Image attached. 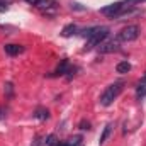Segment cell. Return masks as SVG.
<instances>
[{
  "mask_svg": "<svg viewBox=\"0 0 146 146\" xmlns=\"http://www.w3.org/2000/svg\"><path fill=\"white\" fill-rule=\"evenodd\" d=\"M139 36V26H136V24H131V26H127V27H124L121 33H119V41H124V42H129V41H134V39H138Z\"/></svg>",
  "mask_w": 146,
  "mask_h": 146,
  "instance_id": "4",
  "label": "cell"
},
{
  "mask_svg": "<svg viewBox=\"0 0 146 146\" xmlns=\"http://www.w3.org/2000/svg\"><path fill=\"white\" fill-rule=\"evenodd\" d=\"M70 63H68V60H63L60 65H58V68L54 70V73H53V76H58V75H65V73L70 72Z\"/></svg>",
  "mask_w": 146,
  "mask_h": 146,
  "instance_id": "8",
  "label": "cell"
},
{
  "mask_svg": "<svg viewBox=\"0 0 146 146\" xmlns=\"http://www.w3.org/2000/svg\"><path fill=\"white\" fill-rule=\"evenodd\" d=\"M110 129H112V124H107V126L104 127V131H102V134H100V139H99V143H100V145H104V143H106V139L109 138Z\"/></svg>",
  "mask_w": 146,
  "mask_h": 146,
  "instance_id": "13",
  "label": "cell"
},
{
  "mask_svg": "<svg viewBox=\"0 0 146 146\" xmlns=\"http://www.w3.org/2000/svg\"><path fill=\"white\" fill-rule=\"evenodd\" d=\"M131 63L129 61H121V63H117V66H115V72L117 73H129L131 72Z\"/></svg>",
  "mask_w": 146,
  "mask_h": 146,
  "instance_id": "10",
  "label": "cell"
},
{
  "mask_svg": "<svg viewBox=\"0 0 146 146\" xmlns=\"http://www.w3.org/2000/svg\"><path fill=\"white\" fill-rule=\"evenodd\" d=\"M3 90H5V95H7L9 99L14 95V85H12L10 82H7V83H5V88H3Z\"/></svg>",
  "mask_w": 146,
  "mask_h": 146,
  "instance_id": "14",
  "label": "cell"
},
{
  "mask_svg": "<svg viewBox=\"0 0 146 146\" xmlns=\"http://www.w3.org/2000/svg\"><path fill=\"white\" fill-rule=\"evenodd\" d=\"M121 92H122V83H121V82H115V83L109 85V87L104 90V94L100 95V106L109 107L110 104L119 97V94H121Z\"/></svg>",
  "mask_w": 146,
  "mask_h": 146,
  "instance_id": "2",
  "label": "cell"
},
{
  "mask_svg": "<svg viewBox=\"0 0 146 146\" xmlns=\"http://www.w3.org/2000/svg\"><path fill=\"white\" fill-rule=\"evenodd\" d=\"M3 117H5V110L0 107V119H3Z\"/></svg>",
  "mask_w": 146,
  "mask_h": 146,
  "instance_id": "20",
  "label": "cell"
},
{
  "mask_svg": "<svg viewBox=\"0 0 146 146\" xmlns=\"http://www.w3.org/2000/svg\"><path fill=\"white\" fill-rule=\"evenodd\" d=\"M141 82H146V73H145V76H143V78H141Z\"/></svg>",
  "mask_w": 146,
  "mask_h": 146,
  "instance_id": "23",
  "label": "cell"
},
{
  "mask_svg": "<svg viewBox=\"0 0 146 146\" xmlns=\"http://www.w3.org/2000/svg\"><path fill=\"white\" fill-rule=\"evenodd\" d=\"M136 97L141 100L143 97H146V82H139L138 88H136Z\"/></svg>",
  "mask_w": 146,
  "mask_h": 146,
  "instance_id": "12",
  "label": "cell"
},
{
  "mask_svg": "<svg viewBox=\"0 0 146 146\" xmlns=\"http://www.w3.org/2000/svg\"><path fill=\"white\" fill-rule=\"evenodd\" d=\"M119 51V44L114 42V41H109L106 44H100V53H115Z\"/></svg>",
  "mask_w": 146,
  "mask_h": 146,
  "instance_id": "7",
  "label": "cell"
},
{
  "mask_svg": "<svg viewBox=\"0 0 146 146\" xmlns=\"http://www.w3.org/2000/svg\"><path fill=\"white\" fill-rule=\"evenodd\" d=\"M76 31H78V27H76L75 24H68V26H65V27H63L61 36H63V37H70V36H73V34H76Z\"/></svg>",
  "mask_w": 146,
  "mask_h": 146,
  "instance_id": "9",
  "label": "cell"
},
{
  "mask_svg": "<svg viewBox=\"0 0 146 146\" xmlns=\"http://www.w3.org/2000/svg\"><path fill=\"white\" fill-rule=\"evenodd\" d=\"M68 145L70 146H80L82 145V136H75V138H72V139L68 141Z\"/></svg>",
  "mask_w": 146,
  "mask_h": 146,
  "instance_id": "15",
  "label": "cell"
},
{
  "mask_svg": "<svg viewBox=\"0 0 146 146\" xmlns=\"http://www.w3.org/2000/svg\"><path fill=\"white\" fill-rule=\"evenodd\" d=\"M26 2H29L31 5H34V3H36V0H26Z\"/></svg>",
  "mask_w": 146,
  "mask_h": 146,
  "instance_id": "21",
  "label": "cell"
},
{
  "mask_svg": "<svg viewBox=\"0 0 146 146\" xmlns=\"http://www.w3.org/2000/svg\"><path fill=\"white\" fill-rule=\"evenodd\" d=\"M7 9H9V7H7V3H5V2H2V0H0V12H5V10H7Z\"/></svg>",
  "mask_w": 146,
  "mask_h": 146,
  "instance_id": "19",
  "label": "cell"
},
{
  "mask_svg": "<svg viewBox=\"0 0 146 146\" xmlns=\"http://www.w3.org/2000/svg\"><path fill=\"white\" fill-rule=\"evenodd\" d=\"M107 36H109V29L107 27H94V33L90 34V37H87L85 49H92L95 46H100V42Z\"/></svg>",
  "mask_w": 146,
  "mask_h": 146,
  "instance_id": "3",
  "label": "cell"
},
{
  "mask_svg": "<svg viewBox=\"0 0 146 146\" xmlns=\"http://www.w3.org/2000/svg\"><path fill=\"white\" fill-rule=\"evenodd\" d=\"M3 49L9 56H17L21 53H24V46H19V44H5Z\"/></svg>",
  "mask_w": 146,
  "mask_h": 146,
  "instance_id": "6",
  "label": "cell"
},
{
  "mask_svg": "<svg viewBox=\"0 0 146 146\" xmlns=\"http://www.w3.org/2000/svg\"><path fill=\"white\" fill-rule=\"evenodd\" d=\"M34 5H36L41 12H44L46 15H53L56 12V9H58L56 0H36Z\"/></svg>",
  "mask_w": 146,
  "mask_h": 146,
  "instance_id": "5",
  "label": "cell"
},
{
  "mask_svg": "<svg viewBox=\"0 0 146 146\" xmlns=\"http://www.w3.org/2000/svg\"><path fill=\"white\" fill-rule=\"evenodd\" d=\"M46 145L48 146H56V136H54V134H49V136L46 138Z\"/></svg>",
  "mask_w": 146,
  "mask_h": 146,
  "instance_id": "16",
  "label": "cell"
},
{
  "mask_svg": "<svg viewBox=\"0 0 146 146\" xmlns=\"http://www.w3.org/2000/svg\"><path fill=\"white\" fill-rule=\"evenodd\" d=\"M58 146H70V145H68V141H66V143H60Z\"/></svg>",
  "mask_w": 146,
  "mask_h": 146,
  "instance_id": "22",
  "label": "cell"
},
{
  "mask_svg": "<svg viewBox=\"0 0 146 146\" xmlns=\"http://www.w3.org/2000/svg\"><path fill=\"white\" fill-rule=\"evenodd\" d=\"M31 146H42V138H41V136H36Z\"/></svg>",
  "mask_w": 146,
  "mask_h": 146,
  "instance_id": "17",
  "label": "cell"
},
{
  "mask_svg": "<svg viewBox=\"0 0 146 146\" xmlns=\"http://www.w3.org/2000/svg\"><path fill=\"white\" fill-rule=\"evenodd\" d=\"M34 117L39 119V121H46V119H49V110L39 107V109H36V112H34Z\"/></svg>",
  "mask_w": 146,
  "mask_h": 146,
  "instance_id": "11",
  "label": "cell"
},
{
  "mask_svg": "<svg viewBox=\"0 0 146 146\" xmlns=\"http://www.w3.org/2000/svg\"><path fill=\"white\" fill-rule=\"evenodd\" d=\"M131 7H133V3H131L129 0H124V2H114V3H110V5H107V7L100 9V12H102L106 17L114 19V17L126 15V14H127V10H129Z\"/></svg>",
  "mask_w": 146,
  "mask_h": 146,
  "instance_id": "1",
  "label": "cell"
},
{
  "mask_svg": "<svg viewBox=\"0 0 146 146\" xmlns=\"http://www.w3.org/2000/svg\"><path fill=\"white\" fill-rule=\"evenodd\" d=\"M80 129H90V122H88V121H87V122L82 121V122H80Z\"/></svg>",
  "mask_w": 146,
  "mask_h": 146,
  "instance_id": "18",
  "label": "cell"
}]
</instances>
